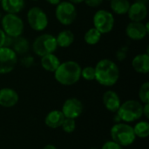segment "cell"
I'll return each instance as SVG.
<instances>
[{"label":"cell","mask_w":149,"mask_h":149,"mask_svg":"<svg viewBox=\"0 0 149 149\" xmlns=\"http://www.w3.org/2000/svg\"><path fill=\"white\" fill-rule=\"evenodd\" d=\"M95 80L101 86L111 87L116 85L120 72L118 65L110 58H102L94 66Z\"/></svg>","instance_id":"obj_1"},{"label":"cell","mask_w":149,"mask_h":149,"mask_svg":"<svg viewBox=\"0 0 149 149\" xmlns=\"http://www.w3.org/2000/svg\"><path fill=\"white\" fill-rule=\"evenodd\" d=\"M81 66L74 60H66L60 62L54 73L55 80L65 86H73L81 79Z\"/></svg>","instance_id":"obj_2"},{"label":"cell","mask_w":149,"mask_h":149,"mask_svg":"<svg viewBox=\"0 0 149 149\" xmlns=\"http://www.w3.org/2000/svg\"><path fill=\"white\" fill-rule=\"evenodd\" d=\"M143 104L136 100H128L120 104L116 112L120 120L129 123L140 120L143 115Z\"/></svg>","instance_id":"obj_3"},{"label":"cell","mask_w":149,"mask_h":149,"mask_svg":"<svg viewBox=\"0 0 149 149\" xmlns=\"http://www.w3.org/2000/svg\"><path fill=\"white\" fill-rule=\"evenodd\" d=\"M1 28L7 37L16 38L23 35L24 23L17 14L5 13L0 19Z\"/></svg>","instance_id":"obj_4"},{"label":"cell","mask_w":149,"mask_h":149,"mask_svg":"<svg viewBox=\"0 0 149 149\" xmlns=\"http://www.w3.org/2000/svg\"><path fill=\"white\" fill-rule=\"evenodd\" d=\"M57 49L58 45L56 38L50 33H42L38 35L31 44L33 53L40 58L46 54L54 53Z\"/></svg>","instance_id":"obj_5"},{"label":"cell","mask_w":149,"mask_h":149,"mask_svg":"<svg viewBox=\"0 0 149 149\" xmlns=\"http://www.w3.org/2000/svg\"><path fill=\"white\" fill-rule=\"evenodd\" d=\"M110 134L112 141H115L121 147H128L132 145L136 139L133 127L126 122L113 125L111 128Z\"/></svg>","instance_id":"obj_6"},{"label":"cell","mask_w":149,"mask_h":149,"mask_svg":"<svg viewBox=\"0 0 149 149\" xmlns=\"http://www.w3.org/2000/svg\"><path fill=\"white\" fill-rule=\"evenodd\" d=\"M26 21L31 29L37 32L44 31L49 24V17L46 12L38 6H32L28 10Z\"/></svg>","instance_id":"obj_7"},{"label":"cell","mask_w":149,"mask_h":149,"mask_svg":"<svg viewBox=\"0 0 149 149\" xmlns=\"http://www.w3.org/2000/svg\"><path fill=\"white\" fill-rule=\"evenodd\" d=\"M55 17L57 21L64 25L69 26L72 24L78 16V11L75 4L68 1H61L58 5L55 6Z\"/></svg>","instance_id":"obj_8"},{"label":"cell","mask_w":149,"mask_h":149,"mask_svg":"<svg viewBox=\"0 0 149 149\" xmlns=\"http://www.w3.org/2000/svg\"><path fill=\"white\" fill-rule=\"evenodd\" d=\"M93 27L102 35L107 34L113 31L115 24V17L112 11L106 9L98 10L93 17Z\"/></svg>","instance_id":"obj_9"},{"label":"cell","mask_w":149,"mask_h":149,"mask_svg":"<svg viewBox=\"0 0 149 149\" xmlns=\"http://www.w3.org/2000/svg\"><path fill=\"white\" fill-rule=\"evenodd\" d=\"M18 63L17 54L12 48L8 46L0 47V74L4 75L11 72Z\"/></svg>","instance_id":"obj_10"},{"label":"cell","mask_w":149,"mask_h":149,"mask_svg":"<svg viewBox=\"0 0 149 149\" xmlns=\"http://www.w3.org/2000/svg\"><path fill=\"white\" fill-rule=\"evenodd\" d=\"M127 37L134 41H141L144 39L149 33L148 22H133L130 21L125 29Z\"/></svg>","instance_id":"obj_11"},{"label":"cell","mask_w":149,"mask_h":149,"mask_svg":"<svg viewBox=\"0 0 149 149\" xmlns=\"http://www.w3.org/2000/svg\"><path fill=\"white\" fill-rule=\"evenodd\" d=\"M84 106L79 99L69 98L63 103L61 112L65 118L75 120L82 114Z\"/></svg>","instance_id":"obj_12"},{"label":"cell","mask_w":149,"mask_h":149,"mask_svg":"<svg viewBox=\"0 0 149 149\" xmlns=\"http://www.w3.org/2000/svg\"><path fill=\"white\" fill-rule=\"evenodd\" d=\"M148 14V9L146 3L140 0L131 3L127 11L128 18L133 22H143L147 18Z\"/></svg>","instance_id":"obj_13"},{"label":"cell","mask_w":149,"mask_h":149,"mask_svg":"<svg viewBox=\"0 0 149 149\" xmlns=\"http://www.w3.org/2000/svg\"><path fill=\"white\" fill-rule=\"evenodd\" d=\"M19 100L18 93L10 87H3L0 89V107L10 108L15 107Z\"/></svg>","instance_id":"obj_14"},{"label":"cell","mask_w":149,"mask_h":149,"mask_svg":"<svg viewBox=\"0 0 149 149\" xmlns=\"http://www.w3.org/2000/svg\"><path fill=\"white\" fill-rule=\"evenodd\" d=\"M102 100L106 109L112 113H116L121 104L120 96L116 92L113 90L106 91L103 94Z\"/></svg>","instance_id":"obj_15"},{"label":"cell","mask_w":149,"mask_h":149,"mask_svg":"<svg viewBox=\"0 0 149 149\" xmlns=\"http://www.w3.org/2000/svg\"><path fill=\"white\" fill-rule=\"evenodd\" d=\"M133 69L141 74H147L149 72V54L148 52H143L137 54L132 59Z\"/></svg>","instance_id":"obj_16"},{"label":"cell","mask_w":149,"mask_h":149,"mask_svg":"<svg viewBox=\"0 0 149 149\" xmlns=\"http://www.w3.org/2000/svg\"><path fill=\"white\" fill-rule=\"evenodd\" d=\"M1 8L5 13L18 14L25 5L24 0H1Z\"/></svg>","instance_id":"obj_17"},{"label":"cell","mask_w":149,"mask_h":149,"mask_svg":"<svg viewBox=\"0 0 149 149\" xmlns=\"http://www.w3.org/2000/svg\"><path fill=\"white\" fill-rule=\"evenodd\" d=\"M65 117L64 116L63 113L59 110H52L50 113H47L45 119V124L52 128V129H56L58 127H60L64 120Z\"/></svg>","instance_id":"obj_18"},{"label":"cell","mask_w":149,"mask_h":149,"mask_svg":"<svg viewBox=\"0 0 149 149\" xmlns=\"http://www.w3.org/2000/svg\"><path fill=\"white\" fill-rule=\"evenodd\" d=\"M58 47L60 48H68L70 47L75 40V35L74 33L68 29H65L60 31L57 36H55Z\"/></svg>","instance_id":"obj_19"},{"label":"cell","mask_w":149,"mask_h":149,"mask_svg":"<svg viewBox=\"0 0 149 149\" xmlns=\"http://www.w3.org/2000/svg\"><path fill=\"white\" fill-rule=\"evenodd\" d=\"M60 64V60L54 53L46 54L40 58V65L42 68L49 72H54Z\"/></svg>","instance_id":"obj_20"},{"label":"cell","mask_w":149,"mask_h":149,"mask_svg":"<svg viewBox=\"0 0 149 149\" xmlns=\"http://www.w3.org/2000/svg\"><path fill=\"white\" fill-rule=\"evenodd\" d=\"M10 48L18 55H25L28 53L29 50L31 49V45L29 40L24 37H18L12 39V43Z\"/></svg>","instance_id":"obj_21"},{"label":"cell","mask_w":149,"mask_h":149,"mask_svg":"<svg viewBox=\"0 0 149 149\" xmlns=\"http://www.w3.org/2000/svg\"><path fill=\"white\" fill-rule=\"evenodd\" d=\"M129 0H111L110 8L113 14L118 16H124L127 14V11L130 7Z\"/></svg>","instance_id":"obj_22"},{"label":"cell","mask_w":149,"mask_h":149,"mask_svg":"<svg viewBox=\"0 0 149 149\" xmlns=\"http://www.w3.org/2000/svg\"><path fill=\"white\" fill-rule=\"evenodd\" d=\"M102 34L94 27L89 28L84 34V41L88 45H95L99 44Z\"/></svg>","instance_id":"obj_23"},{"label":"cell","mask_w":149,"mask_h":149,"mask_svg":"<svg viewBox=\"0 0 149 149\" xmlns=\"http://www.w3.org/2000/svg\"><path fill=\"white\" fill-rule=\"evenodd\" d=\"M136 137L146 139L149 136V123L148 120H141L133 127Z\"/></svg>","instance_id":"obj_24"},{"label":"cell","mask_w":149,"mask_h":149,"mask_svg":"<svg viewBox=\"0 0 149 149\" xmlns=\"http://www.w3.org/2000/svg\"><path fill=\"white\" fill-rule=\"evenodd\" d=\"M139 99L142 104L149 103V82L142 83L139 89Z\"/></svg>","instance_id":"obj_25"},{"label":"cell","mask_w":149,"mask_h":149,"mask_svg":"<svg viewBox=\"0 0 149 149\" xmlns=\"http://www.w3.org/2000/svg\"><path fill=\"white\" fill-rule=\"evenodd\" d=\"M81 78L87 81L95 80V69L94 66H85L81 68Z\"/></svg>","instance_id":"obj_26"},{"label":"cell","mask_w":149,"mask_h":149,"mask_svg":"<svg viewBox=\"0 0 149 149\" xmlns=\"http://www.w3.org/2000/svg\"><path fill=\"white\" fill-rule=\"evenodd\" d=\"M63 131L66 134H72V132L75 131L76 129V121L74 119H69V118H65L61 125V127Z\"/></svg>","instance_id":"obj_27"},{"label":"cell","mask_w":149,"mask_h":149,"mask_svg":"<svg viewBox=\"0 0 149 149\" xmlns=\"http://www.w3.org/2000/svg\"><path fill=\"white\" fill-rule=\"evenodd\" d=\"M20 64L22 66L25 67V68H30L31 66L34 65L35 64V58L33 56L29 55V54H25L23 55L22 58L20 59Z\"/></svg>","instance_id":"obj_28"},{"label":"cell","mask_w":149,"mask_h":149,"mask_svg":"<svg viewBox=\"0 0 149 149\" xmlns=\"http://www.w3.org/2000/svg\"><path fill=\"white\" fill-rule=\"evenodd\" d=\"M128 52V47L127 46H122L116 52V58L118 61H124L127 57Z\"/></svg>","instance_id":"obj_29"},{"label":"cell","mask_w":149,"mask_h":149,"mask_svg":"<svg viewBox=\"0 0 149 149\" xmlns=\"http://www.w3.org/2000/svg\"><path fill=\"white\" fill-rule=\"evenodd\" d=\"M101 149H123V147H121L113 141H108L103 144Z\"/></svg>","instance_id":"obj_30"},{"label":"cell","mask_w":149,"mask_h":149,"mask_svg":"<svg viewBox=\"0 0 149 149\" xmlns=\"http://www.w3.org/2000/svg\"><path fill=\"white\" fill-rule=\"evenodd\" d=\"M104 0H85V4L89 8H98L103 3Z\"/></svg>","instance_id":"obj_31"},{"label":"cell","mask_w":149,"mask_h":149,"mask_svg":"<svg viewBox=\"0 0 149 149\" xmlns=\"http://www.w3.org/2000/svg\"><path fill=\"white\" fill-rule=\"evenodd\" d=\"M6 38H7L6 34L4 33V31H3V29L0 27V47H3V46L5 45Z\"/></svg>","instance_id":"obj_32"},{"label":"cell","mask_w":149,"mask_h":149,"mask_svg":"<svg viewBox=\"0 0 149 149\" xmlns=\"http://www.w3.org/2000/svg\"><path fill=\"white\" fill-rule=\"evenodd\" d=\"M143 115L148 119L149 118V103H146V104H143Z\"/></svg>","instance_id":"obj_33"},{"label":"cell","mask_w":149,"mask_h":149,"mask_svg":"<svg viewBox=\"0 0 149 149\" xmlns=\"http://www.w3.org/2000/svg\"><path fill=\"white\" fill-rule=\"evenodd\" d=\"M45 2L48 3L50 5L56 6V5H58V4L61 2V0H45Z\"/></svg>","instance_id":"obj_34"},{"label":"cell","mask_w":149,"mask_h":149,"mask_svg":"<svg viewBox=\"0 0 149 149\" xmlns=\"http://www.w3.org/2000/svg\"><path fill=\"white\" fill-rule=\"evenodd\" d=\"M66 1H68V2H70V3H72L73 4H80V3H84L85 0H66Z\"/></svg>","instance_id":"obj_35"},{"label":"cell","mask_w":149,"mask_h":149,"mask_svg":"<svg viewBox=\"0 0 149 149\" xmlns=\"http://www.w3.org/2000/svg\"><path fill=\"white\" fill-rule=\"evenodd\" d=\"M43 149H58L54 145H52V144H47V145H45Z\"/></svg>","instance_id":"obj_36"},{"label":"cell","mask_w":149,"mask_h":149,"mask_svg":"<svg viewBox=\"0 0 149 149\" xmlns=\"http://www.w3.org/2000/svg\"><path fill=\"white\" fill-rule=\"evenodd\" d=\"M31 1H34V2H37V1H38V0H31Z\"/></svg>","instance_id":"obj_37"},{"label":"cell","mask_w":149,"mask_h":149,"mask_svg":"<svg viewBox=\"0 0 149 149\" xmlns=\"http://www.w3.org/2000/svg\"><path fill=\"white\" fill-rule=\"evenodd\" d=\"M104 1H108V2H110L111 0H104Z\"/></svg>","instance_id":"obj_38"},{"label":"cell","mask_w":149,"mask_h":149,"mask_svg":"<svg viewBox=\"0 0 149 149\" xmlns=\"http://www.w3.org/2000/svg\"><path fill=\"white\" fill-rule=\"evenodd\" d=\"M0 2H1V0H0Z\"/></svg>","instance_id":"obj_39"}]
</instances>
